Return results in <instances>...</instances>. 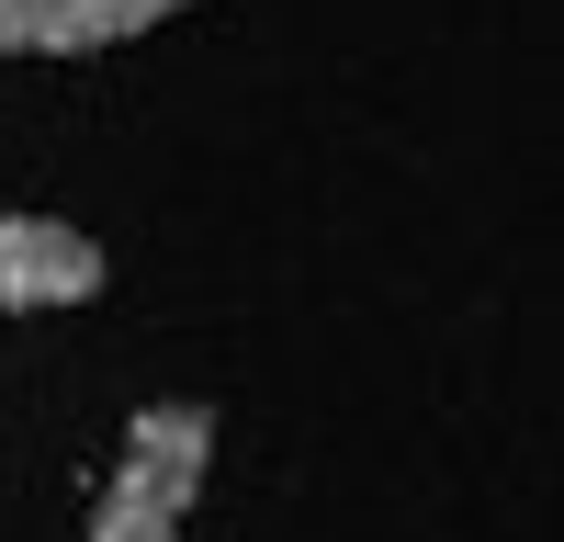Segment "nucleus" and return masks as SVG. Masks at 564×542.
I'll use <instances>...</instances> for the list:
<instances>
[{
	"mask_svg": "<svg viewBox=\"0 0 564 542\" xmlns=\"http://www.w3.org/2000/svg\"><path fill=\"white\" fill-rule=\"evenodd\" d=\"M204 464H215V406H193V395L135 406L113 475L90 497V542H181L193 497H204Z\"/></svg>",
	"mask_w": 564,
	"mask_h": 542,
	"instance_id": "nucleus-1",
	"label": "nucleus"
},
{
	"mask_svg": "<svg viewBox=\"0 0 564 542\" xmlns=\"http://www.w3.org/2000/svg\"><path fill=\"white\" fill-rule=\"evenodd\" d=\"M90 294H102V249L68 215H0V316H45Z\"/></svg>",
	"mask_w": 564,
	"mask_h": 542,
	"instance_id": "nucleus-2",
	"label": "nucleus"
},
{
	"mask_svg": "<svg viewBox=\"0 0 564 542\" xmlns=\"http://www.w3.org/2000/svg\"><path fill=\"white\" fill-rule=\"evenodd\" d=\"M193 0H0V57H102V45L159 34Z\"/></svg>",
	"mask_w": 564,
	"mask_h": 542,
	"instance_id": "nucleus-3",
	"label": "nucleus"
}]
</instances>
